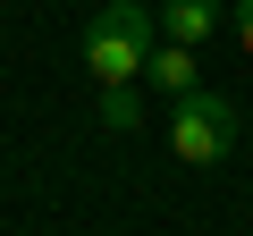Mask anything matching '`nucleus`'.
I'll return each mask as SVG.
<instances>
[{"mask_svg":"<svg viewBox=\"0 0 253 236\" xmlns=\"http://www.w3.org/2000/svg\"><path fill=\"white\" fill-rule=\"evenodd\" d=\"M152 42H161V17L144 0H101V17L84 26V68L101 84H135L144 59H152Z\"/></svg>","mask_w":253,"mask_h":236,"instance_id":"1","label":"nucleus"},{"mask_svg":"<svg viewBox=\"0 0 253 236\" xmlns=\"http://www.w3.org/2000/svg\"><path fill=\"white\" fill-rule=\"evenodd\" d=\"M228 144H236V101L211 93V84L177 93V110H169V152H177L186 169H211V160H228Z\"/></svg>","mask_w":253,"mask_h":236,"instance_id":"2","label":"nucleus"},{"mask_svg":"<svg viewBox=\"0 0 253 236\" xmlns=\"http://www.w3.org/2000/svg\"><path fill=\"white\" fill-rule=\"evenodd\" d=\"M161 42H211L219 34V0H161Z\"/></svg>","mask_w":253,"mask_h":236,"instance_id":"3","label":"nucleus"},{"mask_svg":"<svg viewBox=\"0 0 253 236\" xmlns=\"http://www.w3.org/2000/svg\"><path fill=\"white\" fill-rule=\"evenodd\" d=\"M144 76H152L161 93H194V84H203V68H194V42H152Z\"/></svg>","mask_w":253,"mask_h":236,"instance_id":"4","label":"nucleus"},{"mask_svg":"<svg viewBox=\"0 0 253 236\" xmlns=\"http://www.w3.org/2000/svg\"><path fill=\"white\" fill-rule=\"evenodd\" d=\"M101 127H110V135H135V127H144L135 84H101Z\"/></svg>","mask_w":253,"mask_h":236,"instance_id":"5","label":"nucleus"},{"mask_svg":"<svg viewBox=\"0 0 253 236\" xmlns=\"http://www.w3.org/2000/svg\"><path fill=\"white\" fill-rule=\"evenodd\" d=\"M236 42H245V59H253V0H236Z\"/></svg>","mask_w":253,"mask_h":236,"instance_id":"6","label":"nucleus"}]
</instances>
